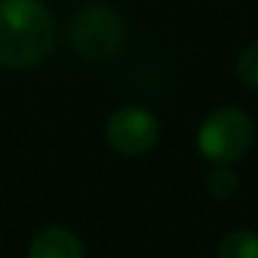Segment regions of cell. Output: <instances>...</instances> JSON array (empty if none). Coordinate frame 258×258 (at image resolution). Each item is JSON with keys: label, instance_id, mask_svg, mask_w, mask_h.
Returning <instances> with one entry per match:
<instances>
[{"label": "cell", "instance_id": "1", "mask_svg": "<svg viewBox=\"0 0 258 258\" xmlns=\"http://www.w3.org/2000/svg\"><path fill=\"white\" fill-rule=\"evenodd\" d=\"M56 23L41 0H0V66L31 69L48 58Z\"/></svg>", "mask_w": 258, "mask_h": 258}, {"label": "cell", "instance_id": "2", "mask_svg": "<svg viewBox=\"0 0 258 258\" xmlns=\"http://www.w3.org/2000/svg\"><path fill=\"white\" fill-rule=\"evenodd\" d=\"M124 38L121 18L104 3H84L69 21V43L86 61L111 58Z\"/></svg>", "mask_w": 258, "mask_h": 258}, {"label": "cell", "instance_id": "3", "mask_svg": "<svg viewBox=\"0 0 258 258\" xmlns=\"http://www.w3.org/2000/svg\"><path fill=\"white\" fill-rule=\"evenodd\" d=\"M253 121L240 109H218L198 129V152L213 165H230L248 152Z\"/></svg>", "mask_w": 258, "mask_h": 258}, {"label": "cell", "instance_id": "4", "mask_svg": "<svg viewBox=\"0 0 258 258\" xmlns=\"http://www.w3.org/2000/svg\"><path fill=\"white\" fill-rule=\"evenodd\" d=\"M106 142L121 155H142L160 140V121L142 106H124L106 121Z\"/></svg>", "mask_w": 258, "mask_h": 258}, {"label": "cell", "instance_id": "5", "mask_svg": "<svg viewBox=\"0 0 258 258\" xmlns=\"http://www.w3.org/2000/svg\"><path fill=\"white\" fill-rule=\"evenodd\" d=\"M28 258H84V253L79 238L71 230L53 225L33 238Z\"/></svg>", "mask_w": 258, "mask_h": 258}, {"label": "cell", "instance_id": "6", "mask_svg": "<svg viewBox=\"0 0 258 258\" xmlns=\"http://www.w3.org/2000/svg\"><path fill=\"white\" fill-rule=\"evenodd\" d=\"M218 258H258V233L250 228L230 230L218 245Z\"/></svg>", "mask_w": 258, "mask_h": 258}, {"label": "cell", "instance_id": "7", "mask_svg": "<svg viewBox=\"0 0 258 258\" xmlns=\"http://www.w3.org/2000/svg\"><path fill=\"white\" fill-rule=\"evenodd\" d=\"M208 190L218 200H228L238 190V175L230 165H215V170L208 175Z\"/></svg>", "mask_w": 258, "mask_h": 258}, {"label": "cell", "instance_id": "8", "mask_svg": "<svg viewBox=\"0 0 258 258\" xmlns=\"http://www.w3.org/2000/svg\"><path fill=\"white\" fill-rule=\"evenodd\" d=\"M235 71H238V79H240L243 86L258 91V43H250V46L238 56Z\"/></svg>", "mask_w": 258, "mask_h": 258}]
</instances>
